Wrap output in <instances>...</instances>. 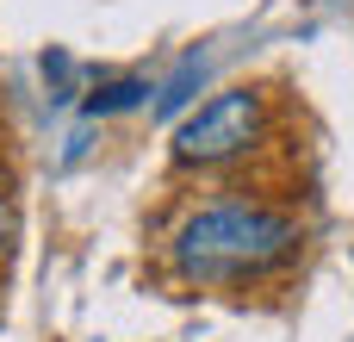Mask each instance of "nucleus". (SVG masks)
<instances>
[{
	"label": "nucleus",
	"mask_w": 354,
	"mask_h": 342,
	"mask_svg": "<svg viewBox=\"0 0 354 342\" xmlns=\"http://www.w3.org/2000/svg\"><path fill=\"white\" fill-rule=\"evenodd\" d=\"M299 255V224L268 206H205L174 231V274L199 287H243Z\"/></svg>",
	"instance_id": "1"
},
{
	"label": "nucleus",
	"mask_w": 354,
	"mask_h": 342,
	"mask_svg": "<svg viewBox=\"0 0 354 342\" xmlns=\"http://www.w3.org/2000/svg\"><path fill=\"white\" fill-rule=\"evenodd\" d=\"M199 81H205V56L193 50V56H187V62H180V69H174V75L156 87V112H162V118H174V112L193 100V87H199Z\"/></svg>",
	"instance_id": "3"
},
{
	"label": "nucleus",
	"mask_w": 354,
	"mask_h": 342,
	"mask_svg": "<svg viewBox=\"0 0 354 342\" xmlns=\"http://www.w3.org/2000/svg\"><path fill=\"white\" fill-rule=\"evenodd\" d=\"M6 237H12V199H6V174H0V249H6Z\"/></svg>",
	"instance_id": "5"
},
{
	"label": "nucleus",
	"mask_w": 354,
	"mask_h": 342,
	"mask_svg": "<svg viewBox=\"0 0 354 342\" xmlns=\"http://www.w3.org/2000/svg\"><path fill=\"white\" fill-rule=\"evenodd\" d=\"M261 125H268V106L255 87H224L212 93L199 112H187L174 125V162L187 168H218V162H236L261 143Z\"/></svg>",
	"instance_id": "2"
},
{
	"label": "nucleus",
	"mask_w": 354,
	"mask_h": 342,
	"mask_svg": "<svg viewBox=\"0 0 354 342\" xmlns=\"http://www.w3.org/2000/svg\"><path fill=\"white\" fill-rule=\"evenodd\" d=\"M143 93H156V87H149V81H112V87H100V93L87 100V112H93V118H100V112H124V106H137Z\"/></svg>",
	"instance_id": "4"
}]
</instances>
